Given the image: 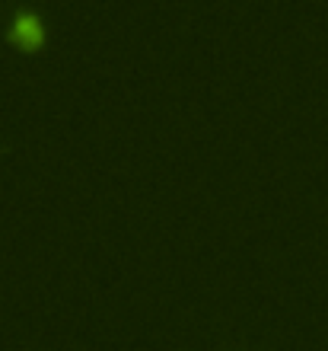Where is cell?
Masks as SVG:
<instances>
[{
  "instance_id": "cell-1",
  "label": "cell",
  "mask_w": 328,
  "mask_h": 351,
  "mask_svg": "<svg viewBox=\"0 0 328 351\" xmlns=\"http://www.w3.org/2000/svg\"><path fill=\"white\" fill-rule=\"evenodd\" d=\"M7 38L13 45H19L23 51H36L42 42H45V26H42V16H38L32 7H19L13 13V23L7 29Z\"/></svg>"
}]
</instances>
